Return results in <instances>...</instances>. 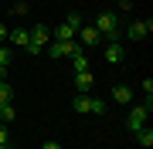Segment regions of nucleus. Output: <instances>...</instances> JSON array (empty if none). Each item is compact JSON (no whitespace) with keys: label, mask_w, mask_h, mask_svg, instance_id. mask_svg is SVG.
Masks as SVG:
<instances>
[{"label":"nucleus","mask_w":153,"mask_h":149,"mask_svg":"<svg viewBox=\"0 0 153 149\" xmlns=\"http://www.w3.org/2000/svg\"><path fill=\"white\" fill-rule=\"evenodd\" d=\"M92 27L102 34L105 44H109V41H119V14H116V10H102V14L92 21Z\"/></svg>","instance_id":"nucleus-1"},{"label":"nucleus","mask_w":153,"mask_h":149,"mask_svg":"<svg viewBox=\"0 0 153 149\" xmlns=\"http://www.w3.org/2000/svg\"><path fill=\"white\" fill-rule=\"evenodd\" d=\"M48 44H51V27H48V24H34V27H27V51H31V54L44 51Z\"/></svg>","instance_id":"nucleus-2"},{"label":"nucleus","mask_w":153,"mask_h":149,"mask_svg":"<svg viewBox=\"0 0 153 149\" xmlns=\"http://www.w3.org/2000/svg\"><path fill=\"white\" fill-rule=\"evenodd\" d=\"M150 112H153V98H146L143 105H133L129 115H126V129H129V132L143 129V126H146V119H150Z\"/></svg>","instance_id":"nucleus-3"},{"label":"nucleus","mask_w":153,"mask_h":149,"mask_svg":"<svg viewBox=\"0 0 153 149\" xmlns=\"http://www.w3.org/2000/svg\"><path fill=\"white\" fill-rule=\"evenodd\" d=\"M78 48H82L78 41H51V44L44 48V51H48L51 58H71V54H75Z\"/></svg>","instance_id":"nucleus-4"},{"label":"nucleus","mask_w":153,"mask_h":149,"mask_svg":"<svg viewBox=\"0 0 153 149\" xmlns=\"http://www.w3.org/2000/svg\"><path fill=\"white\" fill-rule=\"evenodd\" d=\"M75 41L78 44H85V48H95V44H105L102 41V34H99L92 24H82V27H78V34H75Z\"/></svg>","instance_id":"nucleus-5"},{"label":"nucleus","mask_w":153,"mask_h":149,"mask_svg":"<svg viewBox=\"0 0 153 149\" xmlns=\"http://www.w3.org/2000/svg\"><path fill=\"white\" fill-rule=\"evenodd\" d=\"M150 31H153V21H133L129 27H126V37L129 41H143Z\"/></svg>","instance_id":"nucleus-6"},{"label":"nucleus","mask_w":153,"mask_h":149,"mask_svg":"<svg viewBox=\"0 0 153 149\" xmlns=\"http://www.w3.org/2000/svg\"><path fill=\"white\" fill-rule=\"evenodd\" d=\"M71 109H75L78 115H88V112H92V92H88V95H82V92H78L75 98H71Z\"/></svg>","instance_id":"nucleus-7"},{"label":"nucleus","mask_w":153,"mask_h":149,"mask_svg":"<svg viewBox=\"0 0 153 149\" xmlns=\"http://www.w3.org/2000/svg\"><path fill=\"white\" fill-rule=\"evenodd\" d=\"M75 92H82V95L92 92V68L88 71H75Z\"/></svg>","instance_id":"nucleus-8"},{"label":"nucleus","mask_w":153,"mask_h":149,"mask_svg":"<svg viewBox=\"0 0 153 149\" xmlns=\"http://www.w3.org/2000/svg\"><path fill=\"white\" fill-rule=\"evenodd\" d=\"M112 102L129 105V102H133V88H129V85H116V88H112Z\"/></svg>","instance_id":"nucleus-9"},{"label":"nucleus","mask_w":153,"mask_h":149,"mask_svg":"<svg viewBox=\"0 0 153 149\" xmlns=\"http://www.w3.org/2000/svg\"><path fill=\"white\" fill-rule=\"evenodd\" d=\"M105 61H109V65H119V61H123V48H119V41H109V44H105Z\"/></svg>","instance_id":"nucleus-10"},{"label":"nucleus","mask_w":153,"mask_h":149,"mask_svg":"<svg viewBox=\"0 0 153 149\" xmlns=\"http://www.w3.org/2000/svg\"><path fill=\"white\" fill-rule=\"evenodd\" d=\"M7 37H10V44H17V48H27V27H14Z\"/></svg>","instance_id":"nucleus-11"},{"label":"nucleus","mask_w":153,"mask_h":149,"mask_svg":"<svg viewBox=\"0 0 153 149\" xmlns=\"http://www.w3.org/2000/svg\"><path fill=\"white\" fill-rule=\"evenodd\" d=\"M71 68H75V71H88V54H85L82 48L71 54Z\"/></svg>","instance_id":"nucleus-12"},{"label":"nucleus","mask_w":153,"mask_h":149,"mask_svg":"<svg viewBox=\"0 0 153 149\" xmlns=\"http://www.w3.org/2000/svg\"><path fill=\"white\" fill-rule=\"evenodd\" d=\"M133 136H136V142H140L143 149H150V146H153V129H146V126H143V129H136Z\"/></svg>","instance_id":"nucleus-13"},{"label":"nucleus","mask_w":153,"mask_h":149,"mask_svg":"<svg viewBox=\"0 0 153 149\" xmlns=\"http://www.w3.org/2000/svg\"><path fill=\"white\" fill-rule=\"evenodd\" d=\"M51 34H55V41H75V31H71L68 24H58Z\"/></svg>","instance_id":"nucleus-14"},{"label":"nucleus","mask_w":153,"mask_h":149,"mask_svg":"<svg viewBox=\"0 0 153 149\" xmlns=\"http://www.w3.org/2000/svg\"><path fill=\"white\" fill-rule=\"evenodd\" d=\"M10 71V48H0V78H7Z\"/></svg>","instance_id":"nucleus-15"},{"label":"nucleus","mask_w":153,"mask_h":149,"mask_svg":"<svg viewBox=\"0 0 153 149\" xmlns=\"http://www.w3.org/2000/svg\"><path fill=\"white\" fill-rule=\"evenodd\" d=\"M14 119H17V112H14V105H10V102H4V105H0V122H7V126H10Z\"/></svg>","instance_id":"nucleus-16"},{"label":"nucleus","mask_w":153,"mask_h":149,"mask_svg":"<svg viewBox=\"0 0 153 149\" xmlns=\"http://www.w3.org/2000/svg\"><path fill=\"white\" fill-rule=\"evenodd\" d=\"M14 98V88H10V81H7V78H0V105L4 102H10Z\"/></svg>","instance_id":"nucleus-17"},{"label":"nucleus","mask_w":153,"mask_h":149,"mask_svg":"<svg viewBox=\"0 0 153 149\" xmlns=\"http://www.w3.org/2000/svg\"><path fill=\"white\" fill-rule=\"evenodd\" d=\"M65 24H68V27H71V31L78 34V27H82L85 21H82V17H78V14H68V17H65Z\"/></svg>","instance_id":"nucleus-18"},{"label":"nucleus","mask_w":153,"mask_h":149,"mask_svg":"<svg viewBox=\"0 0 153 149\" xmlns=\"http://www.w3.org/2000/svg\"><path fill=\"white\" fill-rule=\"evenodd\" d=\"M92 112H95V115H105V102H99L95 95H92Z\"/></svg>","instance_id":"nucleus-19"},{"label":"nucleus","mask_w":153,"mask_h":149,"mask_svg":"<svg viewBox=\"0 0 153 149\" xmlns=\"http://www.w3.org/2000/svg\"><path fill=\"white\" fill-rule=\"evenodd\" d=\"M143 95H146V98H153V78H143Z\"/></svg>","instance_id":"nucleus-20"},{"label":"nucleus","mask_w":153,"mask_h":149,"mask_svg":"<svg viewBox=\"0 0 153 149\" xmlns=\"http://www.w3.org/2000/svg\"><path fill=\"white\" fill-rule=\"evenodd\" d=\"M7 139H10L7 136V122H0V142H7Z\"/></svg>","instance_id":"nucleus-21"},{"label":"nucleus","mask_w":153,"mask_h":149,"mask_svg":"<svg viewBox=\"0 0 153 149\" xmlns=\"http://www.w3.org/2000/svg\"><path fill=\"white\" fill-rule=\"evenodd\" d=\"M7 34H10V31H7V24L0 21V41H7Z\"/></svg>","instance_id":"nucleus-22"},{"label":"nucleus","mask_w":153,"mask_h":149,"mask_svg":"<svg viewBox=\"0 0 153 149\" xmlns=\"http://www.w3.org/2000/svg\"><path fill=\"white\" fill-rule=\"evenodd\" d=\"M41 149H61V146H58V142H55V139H48V142H44V146H41Z\"/></svg>","instance_id":"nucleus-23"},{"label":"nucleus","mask_w":153,"mask_h":149,"mask_svg":"<svg viewBox=\"0 0 153 149\" xmlns=\"http://www.w3.org/2000/svg\"><path fill=\"white\" fill-rule=\"evenodd\" d=\"M0 149H10V142H0Z\"/></svg>","instance_id":"nucleus-24"}]
</instances>
